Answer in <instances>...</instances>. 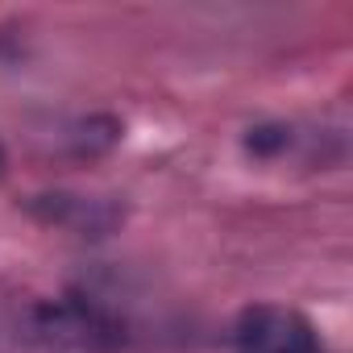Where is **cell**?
I'll return each mask as SVG.
<instances>
[{
	"label": "cell",
	"instance_id": "7a4b0ae2",
	"mask_svg": "<svg viewBox=\"0 0 353 353\" xmlns=\"http://www.w3.org/2000/svg\"><path fill=\"white\" fill-rule=\"evenodd\" d=\"M38 212L50 221V225H63V229H75V233H88V237H100L104 229L117 225V208L104 204V200H83V196H42L38 200Z\"/></svg>",
	"mask_w": 353,
	"mask_h": 353
},
{
	"label": "cell",
	"instance_id": "6da1fadb",
	"mask_svg": "<svg viewBox=\"0 0 353 353\" xmlns=\"http://www.w3.org/2000/svg\"><path fill=\"white\" fill-rule=\"evenodd\" d=\"M233 345L237 353H320L312 320L279 303L245 307L233 324Z\"/></svg>",
	"mask_w": 353,
	"mask_h": 353
}]
</instances>
